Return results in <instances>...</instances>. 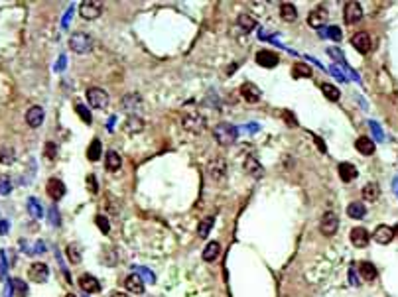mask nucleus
Here are the masks:
<instances>
[{"instance_id":"bf43d9fd","label":"nucleus","mask_w":398,"mask_h":297,"mask_svg":"<svg viewBox=\"0 0 398 297\" xmlns=\"http://www.w3.org/2000/svg\"><path fill=\"white\" fill-rule=\"evenodd\" d=\"M394 236H398V226L394 228Z\"/></svg>"},{"instance_id":"f03ea898","label":"nucleus","mask_w":398,"mask_h":297,"mask_svg":"<svg viewBox=\"0 0 398 297\" xmlns=\"http://www.w3.org/2000/svg\"><path fill=\"white\" fill-rule=\"evenodd\" d=\"M69 47L73 49L75 53L79 55H85L93 49V38L85 34V32H75L73 36L69 38Z\"/></svg>"},{"instance_id":"864d4df0","label":"nucleus","mask_w":398,"mask_h":297,"mask_svg":"<svg viewBox=\"0 0 398 297\" xmlns=\"http://www.w3.org/2000/svg\"><path fill=\"white\" fill-rule=\"evenodd\" d=\"M313 140H315V144H317V148H320V152H325V144L322 142V138H317V136H313Z\"/></svg>"},{"instance_id":"09e8293b","label":"nucleus","mask_w":398,"mask_h":297,"mask_svg":"<svg viewBox=\"0 0 398 297\" xmlns=\"http://www.w3.org/2000/svg\"><path fill=\"white\" fill-rule=\"evenodd\" d=\"M87 189L91 195H97V191H99V187H97V177H95L93 173L87 175Z\"/></svg>"},{"instance_id":"4d7b16f0","label":"nucleus","mask_w":398,"mask_h":297,"mask_svg":"<svg viewBox=\"0 0 398 297\" xmlns=\"http://www.w3.org/2000/svg\"><path fill=\"white\" fill-rule=\"evenodd\" d=\"M111 297H128L126 293H120V291H115V293H111Z\"/></svg>"},{"instance_id":"5fc2aeb1","label":"nucleus","mask_w":398,"mask_h":297,"mask_svg":"<svg viewBox=\"0 0 398 297\" xmlns=\"http://www.w3.org/2000/svg\"><path fill=\"white\" fill-rule=\"evenodd\" d=\"M329 53H331V57H335V60H343V55H341L337 49H333V47L329 49Z\"/></svg>"},{"instance_id":"c756f323","label":"nucleus","mask_w":398,"mask_h":297,"mask_svg":"<svg viewBox=\"0 0 398 297\" xmlns=\"http://www.w3.org/2000/svg\"><path fill=\"white\" fill-rule=\"evenodd\" d=\"M122 165V158L118 156L115 150H109L107 152V169L109 171H118Z\"/></svg>"},{"instance_id":"13d9d810","label":"nucleus","mask_w":398,"mask_h":297,"mask_svg":"<svg viewBox=\"0 0 398 297\" xmlns=\"http://www.w3.org/2000/svg\"><path fill=\"white\" fill-rule=\"evenodd\" d=\"M394 191H396V197H398V177L394 179Z\"/></svg>"},{"instance_id":"a19ab883","label":"nucleus","mask_w":398,"mask_h":297,"mask_svg":"<svg viewBox=\"0 0 398 297\" xmlns=\"http://www.w3.org/2000/svg\"><path fill=\"white\" fill-rule=\"evenodd\" d=\"M75 112L79 114V118L83 120L85 124H91V122H93V116H91V112H89L87 106H83V104H75Z\"/></svg>"},{"instance_id":"6e6552de","label":"nucleus","mask_w":398,"mask_h":297,"mask_svg":"<svg viewBox=\"0 0 398 297\" xmlns=\"http://www.w3.org/2000/svg\"><path fill=\"white\" fill-rule=\"evenodd\" d=\"M28 278L34 283H45L49 278V268L44 262H34L28 270Z\"/></svg>"},{"instance_id":"a211bd4d","label":"nucleus","mask_w":398,"mask_h":297,"mask_svg":"<svg viewBox=\"0 0 398 297\" xmlns=\"http://www.w3.org/2000/svg\"><path fill=\"white\" fill-rule=\"evenodd\" d=\"M349 238H351L353 246H357V248H365V246L369 244L370 234H369V230H367V228H363V226H355L353 230H351V234H349Z\"/></svg>"},{"instance_id":"ddd939ff","label":"nucleus","mask_w":398,"mask_h":297,"mask_svg":"<svg viewBox=\"0 0 398 297\" xmlns=\"http://www.w3.org/2000/svg\"><path fill=\"white\" fill-rule=\"evenodd\" d=\"M351 44H353V47L359 51V53H369L370 51V45H373V42H370V36L367 34V32H357L353 36V40H351Z\"/></svg>"},{"instance_id":"e433bc0d","label":"nucleus","mask_w":398,"mask_h":297,"mask_svg":"<svg viewBox=\"0 0 398 297\" xmlns=\"http://www.w3.org/2000/svg\"><path fill=\"white\" fill-rule=\"evenodd\" d=\"M10 285H12V289H14V293L18 297H28V285H26V282H24V280L14 278V280L10 282Z\"/></svg>"},{"instance_id":"cd10ccee","label":"nucleus","mask_w":398,"mask_h":297,"mask_svg":"<svg viewBox=\"0 0 398 297\" xmlns=\"http://www.w3.org/2000/svg\"><path fill=\"white\" fill-rule=\"evenodd\" d=\"M347 215L351 217V219H363L365 215H367V207L361 203V201H353V203H349V207H347Z\"/></svg>"},{"instance_id":"c85d7f7f","label":"nucleus","mask_w":398,"mask_h":297,"mask_svg":"<svg viewBox=\"0 0 398 297\" xmlns=\"http://www.w3.org/2000/svg\"><path fill=\"white\" fill-rule=\"evenodd\" d=\"M379 195H381V187L377 183H367L363 187V199L369 201V203H375L379 199Z\"/></svg>"},{"instance_id":"f3484780","label":"nucleus","mask_w":398,"mask_h":297,"mask_svg":"<svg viewBox=\"0 0 398 297\" xmlns=\"http://www.w3.org/2000/svg\"><path fill=\"white\" fill-rule=\"evenodd\" d=\"M79 287H81L85 293H99V291H101V282H99L95 276H91V274H83V276L79 278Z\"/></svg>"},{"instance_id":"f257e3e1","label":"nucleus","mask_w":398,"mask_h":297,"mask_svg":"<svg viewBox=\"0 0 398 297\" xmlns=\"http://www.w3.org/2000/svg\"><path fill=\"white\" fill-rule=\"evenodd\" d=\"M236 136H238L236 126L229 124V122H221V124H217V126H215V130H213V138L217 140V144H219V146H231V144H235Z\"/></svg>"},{"instance_id":"dca6fc26","label":"nucleus","mask_w":398,"mask_h":297,"mask_svg":"<svg viewBox=\"0 0 398 297\" xmlns=\"http://www.w3.org/2000/svg\"><path fill=\"white\" fill-rule=\"evenodd\" d=\"M256 63L262 65V67H266V69H272V67H276V65L280 63V57H278V53H274V51L262 49V51L256 53Z\"/></svg>"},{"instance_id":"5701e85b","label":"nucleus","mask_w":398,"mask_h":297,"mask_svg":"<svg viewBox=\"0 0 398 297\" xmlns=\"http://www.w3.org/2000/svg\"><path fill=\"white\" fill-rule=\"evenodd\" d=\"M355 148H357L359 154H363V156H373L375 154V142L370 138H367V136H361V138H357Z\"/></svg>"},{"instance_id":"9b49d317","label":"nucleus","mask_w":398,"mask_h":297,"mask_svg":"<svg viewBox=\"0 0 398 297\" xmlns=\"http://www.w3.org/2000/svg\"><path fill=\"white\" fill-rule=\"evenodd\" d=\"M45 193L49 195L54 201H59L65 195V183L58 177H49L45 183Z\"/></svg>"},{"instance_id":"6e6d98bb","label":"nucleus","mask_w":398,"mask_h":297,"mask_svg":"<svg viewBox=\"0 0 398 297\" xmlns=\"http://www.w3.org/2000/svg\"><path fill=\"white\" fill-rule=\"evenodd\" d=\"M349 274H351V276H349V278H351V283H353V285H355V283H359V280L355 278V270H353V268L349 270Z\"/></svg>"},{"instance_id":"79ce46f5","label":"nucleus","mask_w":398,"mask_h":297,"mask_svg":"<svg viewBox=\"0 0 398 297\" xmlns=\"http://www.w3.org/2000/svg\"><path fill=\"white\" fill-rule=\"evenodd\" d=\"M28 209H30V215L34 217V219H40L42 215H44V211H42V205L36 201V199H28Z\"/></svg>"},{"instance_id":"de8ad7c7","label":"nucleus","mask_w":398,"mask_h":297,"mask_svg":"<svg viewBox=\"0 0 398 297\" xmlns=\"http://www.w3.org/2000/svg\"><path fill=\"white\" fill-rule=\"evenodd\" d=\"M44 156L47 160H56V158H58V146H56L54 142H47V144H45V150H44Z\"/></svg>"},{"instance_id":"f704fd0d","label":"nucleus","mask_w":398,"mask_h":297,"mask_svg":"<svg viewBox=\"0 0 398 297\" xmlns=\"http://www.w3.org/2000/svg\"><path fill=\"white\" fill-rule=\"evenodd\" d=\"M67 258H69V262L71 264H79L81 262V258H83V250H81V246L73 242V244H69L67 246Z\"/></svg>"},{"instance_id":"39448f33","label":"nucleus","mask_w":398,"mask_h":297,"mask_svg":"<svg viewBox=\"0 0 398 297\" xmlns=\"http://www.w3.org/2000/svg\"><path fill=\"white\" fill-rule=\"evenodd\" d=\"M85 97H87L89 104H91L93 108L103 110V108L109 106V93L103 89H99V87H91V89H87Z\"/></svg>"},{"instance_id":"603ef678","label":"nucleus","mask_w":398,"mask_h":297,"mask_svg":"<svg viewBox=\"0 0 398 297\" xmlns=\"http://www.w3.org/2000/svg\"><path fill=\"white\" fill-rule=\"evenodd\" d=\"M51 223L54 226H59V215L56 213V209H51Z\"/></svg>"},{"instance_id":"72a5a7b5","label":"nucleus","mask_w":398,"mask_h":297,"mask_svg":"<svg viewBox=\"0 0 398 297\" xmlns=\"http://www.w3.org/2000/svg\"><path fill=\"white\" fill-rule=\"evenodd\" d=\"M14 162H16V152H14V148L2 146V148H0V164H2V165H12Z\"/></svg>"},{"instance_id":"aec40b11","label":"nucleus","mask_w":398,"mask_h":297,"mask_svg":"<svg viewBox=\"0 0 398 297\" xmlns=\"http://www.w3.org/2000/svg\"><path fill=\"white\" fill-rule=\"evenodd\" d=\"M124 287L134 293V295H142L144 293V280L138 276V274H130L126 280H124Z\"/></svg>"},{"instance_id":"a18cd8bd","label":"nucleus","mask_w":398,"mask_h":297,"mask_svg":"<svg viewBox=\"0 0 398 297\" xmlns=\"http://www.w3.org/2000/svg\"><path fill=\"white\" fill-rule=\"evenodd\" d=\"M10 191H12V181H10V177L8 175H0V195H10Z\"/></svg>"},{"instance_id":"4be33fe9","label":"nucleus","mask_w":398,"mask_h":297,"mask_svg":"<svg viewBox=\"0 0 398 297\" xmlns=\"http://www.w3.org/2000/svg\"><path fill=\"white\" fill-rule=\"evenodd\" d=\"M337 171H339V177L343 183H351V181L357 179V175H359L357 167H355L353 164H349V162H341L339 167H337Z\"/></svg>"},{"instance_id":"423d86ee","label":"nucleus","mask_w":398,"mask_h":297,"mask_svg":"<svg viewBox=\"0 0 398 297\" xmlns=\"http://www.w3.org/2000/svg\"><path fill=\"white\" fill-rule=\"evenodd\" d=\"M101 12H103V2H99V0H85L79 6V14L85 20H95L101 16Z\"/></svg>"},{"instance_id":"f8f14e48","label":"nucleus","mask_w":398,"mask_h":297,"mask_svg":"<svg viewBox=\"0 0 398 297\" xmlns=\"http://www.w3.org/2000/svg\"><path fill=\"white\" fill-rule=\"evenodd\" d=\"M343 18L347 24H357L363 18V6L359 2H347L343 10Z\"/></svg>"},{"instance_id":"8fccbe9b","label":"nucleus","mask_w":398,"mask_h":297,"mask_svg":"<svg viewBox=\"0 0 398 297\" xmlns=\"http://www.w3.org/2000/svg\"><path fill=\"white\" fill-rule=\"evenodd\" d=\"M282 114H284L282 118L286 120V124H288V126H298V120H296V116L292 114V112H290V110H284Z\"/></svg>"},{"instance_id":"052dcab7","label":"nucleus","mask_w":398,"mask_h":297,"mask_svg":"<svg viewBox=\"0 0 398 297\" xmlns=\"http://www.w3.org/2000/svg\"><path fill=\"white\" fill-rule=\"evenodd\" d=\"M65 297H77V295H73V293H67Z\"/></svg>"},{"instance_id":"393cba45","label":"nucleus","mask_w":398,"mask_h":297,"mask_svg":"<svg viewBox=\"0 0 398 297\" xmlns=\"http://www.w3.org/2000/svg\"><path fill=\"white\" fill-rule=\"evenodd\" d=\"M219 254H221V244L217 242V240H213V242H209L205 246V250L201 254V258L205 260V262H213L215 258H219Z\"/></svg>"},{"instance_id":"b1692460","label":"nucleus","mask_w":398,"mask_h":297,"mask_svg":"<svg viewBox=\"0 0 398 297\" xmlns=\"http://www.w3.org/2000/svg\"><path fill=\"white\" fill-rule=\"evenodd\" d=\"M122 128H124V132L128 134H140L144 130V120L140 118V116H128Z\"/></svg>"},{"instance_id":"1a4fd4ad","label":"nucleus","mask_w":398,"mask_h":297,"mask_svg":"<svg viewBox=\"0 0 398 297\" xmlns=\"http://www.w3.org/2000/svg\"><path fill=\"white\" fill-rule=\"evenodd\" d=\"M207 173H209V177L213 179V181H223L225 175H227V164H225V160L223 158L211 160L209 165H207Z\"/></svg>"},{"instance_id":"3c124183","label":"nucleus","mask_w":398,"mask_h":297,"mask_svg":"<svg viewBox=\"0 0 398 297\" xmlns=\"http://www.w3.org/2000/svg\"><path fill=\"white\" fill-rule=\"evenodd\" d=\"M369 124H370V128L375 130V136H377V140H383L384 136H383V132H381V126H379L377 122H373V120H370Z\"/></svg>"},{"instance_id":"c9c22d12","label":"nucleus","mask_w":398,"mask_h":297,"mask_svg":"<svg viewBox=\"0 0 398 297\" xmlns=\"http://www.w3.org/2000/svg\"><path fill=\"white\" fill-rule=\"evenodd\" d=\"M101 152H103V148H101V142H99V140H93V142L89 144V148H87V158L91 160V162H97V160L101 158Z\"/></svg>"},{"instance_id":"9d476101","label":"nucleus","mask_w":398,"mask_h":297,"mask_svg":"<svg viewBox=\"0 0 398 297\" xmlns=\"http://www.w3.org/2000/svg\"><path fill=\"white\" fill-rule=\"evenodd\" d=\"M392 238H394V228L388 226V224H379L377 230L373 232V240H375L377 244H383V246L390 244Z\"/></svg>"},{"instance_id":"2f4dec72","label":"nucleus","mask_w":398,"mask_h":297,"mask_svg":"<svg viewBox=\"0 0 398 297\" xmlns=\"http://www.w3.org/2000/svg\"><path fill=\"white\" fill-rule=\"evenodd\" d=\"M118 262V252L115 248H104L101 252V264L104 266H117Z\"/></svg>"},{"instance_id":"7c9ffc66","label":"nucleus","mask_w":398,"mask_h":297,"mask_svg":"<svg viewBox=\"0 0 398 297\" xmlns=\"http://www.w3.org/2000/svg\"><path fill=\"white\" fill-rule=\"evenodd\" d=\"M280 16H282V20H286V22H294L296 18H298V10H296L294 4L284 2L280 6Z\"/></svg>"},{"instance_id":"20e7f679","label":"nucleus","mask_w":398,"mask_h":297,"mask_svg":"<svg viewBox=\"0 0 398 297\" xmlns=\"http://www.w3.org/2000/svg\"><path fill=\"white\" fill-rule=\"evenodd\" d=\"M181 124H183V128H185L188 132L201 134L205 130L207 122H205V116H201V114H197V112H190V114H183Z\"/></svg>"},{"instance_id":"49530a36","label":"nucleus","mask_w":398,"mask_h":297,"mask_svg":"<svg viewBox=\"0 0 398 297\" xmlns=\"http://www.w3.org/2000/svg\"><path fill=\"white\" fill-rule=\"evenodd\" d=\"M104 209H107L111 215H118V211H120V205L115 201V197H113L111 193L107 195V205H104Z\"/></svg>"},{"instance_id":"6ab92c4d","label":"nucleus","mask_w":398,"mask_h":297,"mask_svg":"<svg viewBox=\"0 0 398 297\" xmlns=\"http://www.w3.org/2000/svg\"><path fill=\"white\" fill-rule=\"evenodd\" d=\"M44 118H45V112L42 106H30L28 112H26V122H28V126H32V128L42 126Z\"/></svg>"},{"instance_id":"a878e982","label":"nucleus","mask_w":398,"mask_h":297,"mask_svg":"<svg viewBox=\"0 0 398 297\" xmlns=\"http://www.w3.org/2000/svg\"><path fill=\"white\" fill-rule=\"evenodd\" d=\"M359 274H361V278L365 280V282H373V280H377V268L373 266L370 262H361L359 264Z\"/></svg>"},{"instance_id":"473e14b6","label":"nucleus","mask_w":398,"mask_h":297,"mask_svg":"<svg viewBox=\"0 0 398 297\" xmlns=\"http://www.w3.org/2000/svg\"><path fill=\"white\" fill-rule=\"evenodd\" d=\"M322 93L325 95V99L331 101V103H337L341 97L339 89H337L335 85H331V83H324V85H322Z\"/></svg>"},{"instance_id":"58836bf2","label":"nucleus","mask_w":398,"mask_h":297,"mask_svg":"<svg viewBox=\"0 0 398 297\" xmlns=\"http://www.w3.org/2000/svg\"><path fill=\"white\" fill-rule=\"evenodd\" d=\"M238 26L243 28V30H247V32H251L256 28V20L252 18V16L249 14H241L238 16Z\"/></svg>"},{"instance_id":"412c9836","label":"nucleus","mask_w":398,"mask_h":297,"mask_svg":"<svg viewBox=\"0 0 398 297\" xmlns=\"http://www.w3.org/2000/svg\"><path fill=\"white\" fill-rule=\"evenodd\" d=\"M325 20H327V10H325L324 6H317L315 10H311L310 14H308V24H310L311 28H322L325 24Z\"/></svg>"},{"instance_id":"ea45409f","label":"nucleus","mask_w":398,"mask_h":297,"mask_svg":"<svg viewBox=\"0 0 398 297\" xmlns=\"http://www.w3.org/2000/svg\"><path fill=\"white\" fill-rule=\"evenodd\" d=\"M134 274H138V276H140L142 280H146L148 283H154V282H156V276H154V274H152V272H150L148 268L136 266V268H134Z\"/></svg>"},{"instance_id":"0eeeda50","label":"nucleus","mask_w":398,"mask_h":297,"mask_svg":"<svg viewBox=\"0 0 398 297\" xmlns=\"http://www.w3.org/2000/svg\"><path fill=\"white\" fill-rule=\"evenodd\" d=\"M337 228H339V219H337V215H335L333 211H327L324 217H322V223H320L322 234H325V236H333V234L337 232Z\"/></svg>"},{"instance_id":"4468645a","label":"nucleus","mask_w":398,"mask_h":297,"mask_svg":"<svg viewBox=\"0 0 398 297\" xmlns=\"http://www.w3.org/2000/svg\"><path fill=\"white\" fill-rule=\"evenodd\" d=\"M241 95H243V99L247 101V103H258L260 99H262V91L258 89L254 83H243L241 85Z\"/></svg>"},{"instance_id":"bb28decb","label":"nucleus","mask_w":398,"mask_h":297,"mask_svg":"<svg viewBox=\"0 0 398 297\" xmlns=\"http://www.w3.org/2000/svg\"><path fill=\"white\" fill-rule=\"evenodd\" d=\"M313 71H311V67L308 63H294V67H292V77L294 79H310Z\"/></svg>"},{"instance_id":"7ed1b4c3","label":"nucleus","mask_w":398,"mask_h":297,"mask_svg":"<svg viewBox=\"0 0 398 297\" xmlns=\"http://www.w3.org/2000/svg\"><path fill=\"white\" fill-rule=\"evenodd\" d=\"M122 108L130 114V116H140V112H142V108H144V101H142V97L140 95H136V93H130V95H124L122 97Z\"/></svg>"},{"instance_id":"c03bdc74","label":"nucleus","mask_w":398,"mask_h":297,"mask_svg":"<svg viewBox=\"0 0 398 297\" xmlns=\"http://www.w3.org/2000/svg\"><path fill=\"white\" fill-rule=\"evenodd\" d=\"M95 224L99 226V230H101L103 234H109V232H111V224H109V219H107L104 215H97V217H95Z\"/></svg>"},{"instance_id":"4c0bfd02","label":"nucleus","mask_w":398,"mask_h":297,"mask_svg":"<svg viewBox=\"0 0 398 297\" xmlns=\"http://www.w3.org/2000/svg\"><path fill=\"white\" fill-rule=\"evenodd\" d=\"M213 224H215V219H213V217H205V219L199 223V228H197L199 238H207V234H209V230H211Z\"/></svg>"},{"instance_id":"37998d69","label":"nucleus","mask_w":398,"mask_h":297,"mask_svg":"<svg viewBox=\"0 0 398 297\" xmlns=\"http://www.w3.org/2000/svg\"><path fill=\"white\" fill-rule=\"evenodd\" d=\"M322 36L324 38H331V40H335V42H341V38H343V34L337 26H329V28H325V32H322Z\"/></svg>"},{"instance_id":"2eb2a0df","label":"nucleus","mask_w":398,"mask_h":297,"mask_svg":"<svg viewBox=\"0 0 398 297\" xmlns=\"http://www.w3.org/2000/svg\"><path fill=\"white\" fill-rule=\"evenodd\" d=\"M243 167H245V171H247L252 179H260L262 175H264L262 165L258 164V160H256L254 156H247V158H245V162H243Z\"/></svg>"}]
</instances>
